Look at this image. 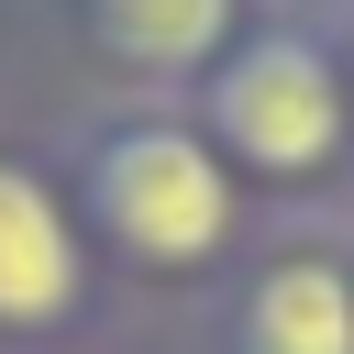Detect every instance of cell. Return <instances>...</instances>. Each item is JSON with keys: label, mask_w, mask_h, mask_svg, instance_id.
I'll use <instances>...</instances> for the list:
<instances>
[{"label": "cell", "mask_w": 354, "mask_h": 354, "mask_svg": "<svg viewBox=\"0 0 354 354\" xmlns=\"http://www.w3.org/2000/svg\"><path fill=\"white\" fill-rule=\"evenodd\" d=\"M243 354H354V277L332 254L266 266V288L243 299Z\"/></svg>", "instance_id": "obj_4"}, {"label": "cell", "mask_w": 354, "mask_h": 354, "mask_svg": "<svg viewBox=\"0 0 354 354\" xmlns=\"http://www.w3.org/2000/svg\"><path fill=\"white\" fill-rule=\"evenodd\" d=\"M77 310V232L33 166H0V332H44Z\"/></svg>", "instance_id": "obj_3"}, {"label": "cell", "mask_w": 354, "mask_h": 354, "mask_svg": "<svg viewBox=\"0 0 354 354\" xmlns=\"http://www.w3.org/2000/svg\"><path fill=\"white\" fill-rule=\"evenodd\" d=\"M221 22H232V0H100V33H111L133 66H155V77L210 66V55H221Z\"/></svg>", "instance_id": "obj_5"}, {"label": "cell", "mask_w": 354, "mask_h": 354, "mask_svg": "<svg viewBox=\"0 0 354 354\" xmlns=\"http://www.w3.org/2000/svg\"><path fill=\"white\" fill-rule=\"evenodd\" d=\"M88 199H100L111 243L144 254V266H210V254L232 243V177H221V155H210L199 133H177V122L111 133V144L88 155Z\"/></svg>", "instance_id": "obj_1"}, {"label": "cell", "mask_w": 354, "mask_h": 354, "mask_svg": "<svg viewBox=\"0 0 354 354\" xmlns=\"http://www.w3.org/2000/svg\"><path fill=\"white\" fill-rule=\"evenodd\" d=\"M210 122L254 177H321L343 155V77H332V55L310 33H266V44H243L221 66Z\"/></svg>", "instance_id": "obj_2"}]
</instances>
